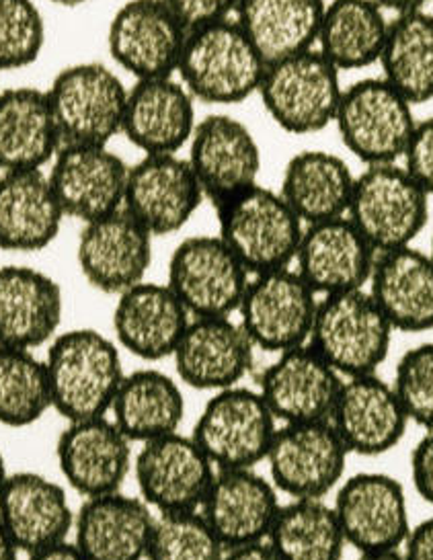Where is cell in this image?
<instances>
[{"mask_svg": "<svg viewBox=\"0 0 433 560\" xmlns=\"http://www.w3.org/2000/svg\"><path fill=\"white\" fill-rule=\"evenodd\" d=\"M393 388L409 421L421 429L433 428V341L409 347L400 355Z\"/></svg>", "mask_w": 433, "mask_h": 560, "instance_id": "7bdbcfd3", "label": "cell"}, {"mask_svg": "<svg viewBox=\"0 0 433 560\" xmlns=\"http://www.w3.org/2000/svg\"><path fill=\"white\" fill-rule=\"evenodd\" d=\"M350 452L329 421L280 423L269 445V480L288 499H327L341 485Z\"/></svg>", "mask_w": 433, "mask_h": 560, "instance_id": "30bf717a", "label": "cell"}, {"mask_svg": "<svg viewBox=\"0 0 433 560\" xmlns=\"http://www.w3.org/2000/svg\"><path fill=\"white\" fill-rule=\"evenodd\" d=\"M51 4H58V7H65V9H77V7H83L91 0H50Z\"/></svg>", "mask_w": 433, "mask_h": 560, "instance_id": "db71d44e", "label": "cell"}, {"mask_svg": "<svg viewBox=\"0 0 433 560\" xmlns=\"http://www.w3.org/2000/svg\"><path fill=\"white\" fill-rule=\"evenodd\" d=\"M152 236L126 210L83 224L77 264L84 281L107 296H119L147 280L152 265Z\"/></svg>", "mask_w": 433, "mask_h": 560, "instance_id": "d6986e66", "label": "cell"}, {"mask_svg": "<svg viewBox=\"0 0 433 560\" xmlns=\"http://www.w3.org/2000/svg\"><path fill=\"white\" fill-rule=\"evenodd\" d=\"M224 552L200 511L154 515L147 560H222Z\"/></svg>", "mask_w": 433, "mask_h": 560, "instance_id": "60d3db41", "label": "cell"}, {"mask_svg": "<svg viewBox=\"0 0 433 560\" xmlns=\"http://www.w3.org/2000/svg\"><path fill=\"white\" fill-rule=\"evenodd\" d=\"M214 208L218 236L250 276L294 265L304 224L280 191L257 183Z\"/></svg>", "mask_w": 433, "mask_h": 560, "instance_id": "3957f363", "label": "cell"}, {"mask_svg": "<svg viewBox=\"0 0 433 560\" xmlns=\"http://www.w3.org/2000/svg\"><path fill=\"white\" fill-rule=\"evenodd\" d=\"M187 32L233 19L238 0H165Z\"/></svg>", "mask_w": 433, "mask_h": 560, "instance_id": "f6af8a7d", "label": "cell"}, {"mask_svg": "<svg viewBox=\"0 0 433 560\" xmlns=\"http://www.w3.org/2000/svg\"><path fill=\"white\" fill-rule=\"evenodd\" d=\"M343 378L311 343L282 353L266 365L257 390L278 423L329 421Z\"/></svg>", "mask_w": 433, "mask_h": 560, "instance_id": "603a6c76", "label": "cell"}, {"mask_svg": "<svg viewBox=\"0 0 433 560\" xmlns=\"http://www.w3.org/2000/svg\"><path fill=\"white\" fill-rule=\"evenodd\" d=\"M282 508L269 477L255 468L216 470L200 513L224 548L267 540Z\"/></svg>", "mask_w": 433, "mask_h": 560, "instance_id": "83f0119b", "label": "cell"}, {"mask_svg": "<svg viewBox=\"0 0 433 560\" xmlns=\"http://www.w3.org/2000/svg\"><path fill=\"white\" fill-rule=\"evenodd\" d=\"M393 332L367 288L318 298L308 343L341 378L378 374L386 362Z\"/></svg>", "mask_w": 433, "mask_h": 560, "instance_id": "277c9868", "label": "cell"}, {"mask_svg": "<svg viewBox=\"0 0 433 560\" xmlns=\"http://www.w3.org/2000/svg\"><path fill=\"white\" fill-rule=\"evenodd\" d=\"M7 477H9V470H7V460H4V456H2V452H0V489H2V485H4Z\"/></svg>", "mask_w": 433, "mask_h": 560, "instance_id": "11a10c76", "label": "cell"}, {"mask_svg": "<svg viewBox=\"0 0 433 560\" xmlns=\"http://www.w3.org/2000/svg\"><path fill=\"white\" fill-rule=\"evenodd\" d=\"M130 165L100 144H62L48 171L51 189L67 218L81 224L124 210Z\"/></svg>", "mask_w": 433, "mask_h": 560, "instance_id": "ac0fdd59", "label": "cell"}, {"mask_svg": "<svg viewBox=\"0 0 433 560\" xmlns=\"http://www.w3.org/2000/svg\"><path fill=\"white\" fill-rule=\"evenodd\" d=\"M51 411L46 363L35 351L0 347V425L30 428Z\"/></svg>", "mask_w": 433, "mask_h": 560, "instance_id": "ab89813d", "label": "cell"}, {"mask_svg": "<svg viewBox=\"0 0 433 560\" xmlns=\"http://www.w3.org/2000/svg\"><path fill=\"white\" fill-rule=\"evenodd\" d=\"M25 560H86V557L79 550L77 544L72 540H65V542L51 544V546L30 552V555H25Z\"/></svg>", "mask_w": 433, "mask_h": 560, "instance_id": "681fc988", "label": "cell"}, {"mask_svg": "<svg viewBox=\"0 0 433 560\" xmlns=\"http://www.w3.org/2000/svg\"><path fill=\"white\" fill-rule=\"evenodd\" d=\"M278 428L259 390L238 384L212 393L189 435L216 470L257 468L266 462Z\"/></svg>", "mask_w": 433, "mask_h": 560, "instance_id": "9c48e42d", "label": "cell"}, {"mask_svg": "<svg viewBox=\"0 0 433 560\" xmlns=\"http://www.w3.org/2000/svg\"><path fill=\"white\" fill-rule=\"evenodd\" d=\"M348 218L376 253L411 247L430 218V196L400 163L364 166L355 175Z\"/></svg>", "mask_w": 433, "mask_h": 560, "instance_id": "52a82bcc", "label": "cell"}, {"mask_svg": "<svg viewBox=\"0 0 433 560\" xmlns=\"http://www.w3.org/2000/svg\"><path fill=\"white\" fill-rule=\"evenodd\" d=\"M376 248L348 215L304 226L294 269L318 298L367 288Z\"/></svg>", "mask_w": 433, "mask_h": 560, "instance_id": "cb8c5ba5", "label": "cell"}, {"mask_svg": "<svg viewBox=\"0 0 433 560\" xmlns=\"http://www.w3.org/2000/svg\"><path fill=\"white\" fill-rule=\"evenodd\" d=\"M222 560H282L267 540L226 548Z\"/></svg>", "mask_w": 433, "mask_h": 560, "instance_id": "c3c4849f", "label": "cell"}, {"mask_svg": "<svg viewBox=\"0 0 433 560\" xmlns=\"http://www.w3.org/2000/svg\"><path fill=\"white\" fill-rule=\"evenodd\" d=\"M21 550H19L15 540L9 536V532L2 526L0 522V560H21Z\"/></svg>", "mask_w": 433, "mask_h": 560, "instance_id": "816d5d0a", "label": "cell"}, {"mask_svg": "<svg viewBox=\"0 0 433 560\" xmlns=\"http://www.w3.org/2000/svg\"><path fill=\"white\" fill-rule=\"evenodd\" d=\"M409 466L416 493L433 505V428L423 429V435L411 450Z\"/></svg>", "mask_w": 433, "mask_h": 560, "instance_id": "bcb514c9", "label": "cell"}, {"mask_svg": "<svg viewBox=\"0 0 433 560\" xmlns=\"http://www.w3.org/2000/svg\"><path fill=\"white\" fill-rule=\"evenodd\" d=\"M216 468L191 435L182 431L140 444L132 477L138 497L154 513L200 511Z\"/></svg>", "mask_w": 433, "mask_h": 560, "instance_id": "4fadbf2b", "label": "cell"}, {"mask_svg": "<svg viewBox=\"0 0 433 560\" xmlns=\"http://www.w3.org/2000/svg\"><path fill=\"white\" fill-rule=\"evenodd\" d=\"M327 0H238L234 21L266 65L317 48Z\"/></svg>", "mask_w": 433, "mask_h": 560, "instance_id": "d590c367", "label": "cell"}, {"mask_svg": "<svg viewBox=\"0 0 433 560\" xmlns=\"http://www.w3.org/2000/svg\"><path fill=\"white\" fill-rule=\"evenodd\" d=\"M109 417L132 444L177 433L185 421L182 384L156 368L133 370L121 380Z\"/></svg>", "mask_w": 433, "mask_h": 560, "instance_id": "e575fe53", "label": "cell"}, {"mask_svg": "<svg viewBox=\"0 0 433 560\" xmlns=\"http://www.w3.org/2000/svg\"><path fill=\"white\" fill-rule=\"evenodd\" d=\"M206 199L214 206L259 183L264 156L249 126L231 114H210L198 119L187 144Z\"/></svg>", "mask_w": 433, "mask_h": 560, "instance_id": "e0dca14e", "label": "cell"}, {"mask_svg": "<svg viewBox=\"0 0 433 560\" xmlns=\"http://www.w3.org/2000/svg\"><path fill=\"white\" fill-rule=\"evenodd\" d=\"M203 199L200 182L182 154H144L130 165L124 210L154 238L184 231Z\"/></svg>", "mask_w": 433, "mask_h": 560, "instance_id": "9a60e30c", "label": "cell"}, {"mask_svg": "<svg viewBox=\"0 0 433 560\" xmlns=\"http://www.w3.org/2000/svg\"><path fill=\"white\" fill-rule=\"evenodd\" d=\"M378 65L383 79L413 107L433 100V15L423 9L390 19Z\"/></svg>", "mask_w": 433, "mask_h": 560, "instance_id": "74e56055", "label": "cell"}, {"mask_svg": "<svg viewBox=\"0 0 433 560\" xmlns=\"http://www.w3.org/2000/svg\"><path fill=\"white\" fill-rule=\"evenodd\" d=\"M390 19L374 0H327L317 50L341 74L378 65Z\"/></svg>", "mask_w": 433, "mask_h": 560, "instance_id": "8d00e7d4", "label": "cell"}, {"mask_svg": "<svg viewBox=\"0 0 433 560\" xmlns=\"http://www.w3.org/2000/svg\"><path fill=\"white\" fill-rule=\"evenodd\" d=\"M355 560H405L400 550H372V552H358Z\"/></svg>", "mask_w": 433, "mask_h": 560, "instance_id": "f5cc1de1", "label": "cell"}, {"mask_svg": "<svg viewBox=\"0 0 433 560\" xmlns=\"http://www.w3.org/2000/svg\"><path fill=\"white\" fill-rule=\"evenodd\" d=\"M62 318L65 292L50 273L30 265H0V347H48Z\"/></svg>", "mask_w": 433, "mask_h": 560, "instance_id": "4316f807", "label": "cell"}, {"mask_svg": "<svg viewBox=\"0 0 433 560\" xmlns=\"http://www.w3.org/2000/svg\"><path fill=\"white\" fill-rule=\"evenodd\" d=\"M74 513L67 489L42 472H9L0 489V522L23 555L70 540Z\"/></svg>", "mask_w": 433, "mask_h": 560, "instance_id": "f1b7e54d", "label": "cell"}, {"mask_svg": "<svg viewBox=\"0 0 433 560\" xmlns=\"http://www.w3.org/2000/svg\"><path fill=\"white\" fill-rule=\"evenodd\" d=\"M430 255L433 257V236H432V250H430Z\"/></svg>", "mask_w": 433, "mask_h": 560, "instance_id": "9f6ffc18", "label": "cell"}, {"mask_svg": "<svg viewBox=\"0 0 433 560\" xmlns=\"http://www.w3.org/2000/svg\"><path fill=\"white\" fill-rule=\"evenodd\" d=\"M46 46V19L35 0H0V72L32 67Z\"/></svg>", "mask_w": 433, "mask_h": 560, "instance_id": "b9f144b4", "label": "cell"}, {"mask_svg": "<svg viewBox=\"0 0 433 560\" xmlns=\"http://www.w3.org/2000/svg\"><path fill=\"white\" fill-rule=\"evenodd\" d=\"M400 552L405 560H433V517L411 526Z\"/></svg>", "mask_w": 433, "mask_h": 560, "instance_id": "7dc6e473", "label": "cell"}, {"mask_svg": "<svg viewBox=\"0 0 433 560\" xmlns=\"http://www.w3.org/2000/svg\"><path fill=\"white\" fill-rule=\"evenodd\" d=\"M267 542L282 560H343L348 548L333 505L325 499L282 503Z\"/></svg>", "mask_w": 433, "mask_h": 560, "instance_id": "f35d334b", "label": "cell"}, {"mask_svg": "<svg viewBox=\"0 0 433 560\" xmlns=\"http://www.w3.org/2000/svg\"><path fill=\"white\" fill-rule=\"evenodd\" d=\"M154 515L133 494L89 497L74 513L72 542L86 560H147Z\"/></svg>", "mask_w": 433, "mask_h": 560, "instance_id": "f546056e", "label": "cell"}, {"mask_svg": "<svg viewBox=\"0 0 433 560\" xmlns=\"http://www.w3.org/2000/svg\"><path fill=\"white\" fill-rule=\"evenodd\" d=\"M250 273L218 234L187 236L173 248L167 283L191 318L233 316Z\"/></svg>", "mask_w": 433, "mask_h": 560, "instance_id": "7c38bea8", "label": "cell"}, {"mask_svg": "<svg viewBox=\"0 0 433 560\" xmlns=\"http://www.w3.org/2000/svg\"><path fill=\"white\" fill-rule=\"evenodd\" d=\"M367 292L390 327L402 332L433 330V257L419 248L378 253Z\"/></svg>", "mask_w": 433, "mask_h": 560, "instance_id": "4dcf8cb0", "label": "cell"}, {"mask_svg": "<svg viewBox=\"0 0 433 560\" xmlns=\"http://www.w3.org/2000/svg\"><path fill=\"white\" fill-rule=\"evenodd\" d=\"M329 423L350 454L376 458L400 444L411 421L393 384L366 374L343 378Z\"/></svg>", "mask_w": 433, "mask_h": 560, "instance_id": "7402d4cb", "label": "cell"}, {"mask_svg": "<svg viewBox=\"0 0 433 560\" xmlns=\"http://www.w3.org/2000/svg\"><path fill=\"white\" fill-rule=\"evenodd\" d=\"M376 4H381L386 13H395V15H402V13H413L423 9V4L428 0H374Z\"/></svg>", "mask_w": 433, "mask_h": 560, "instance_id": "f907efd6", "label": "cell"}, {"mask_svg": "<svg viewBox=\"0 0 433 560\" xmlns=\"http://www.w3.org/2000/svg\"><path fill=\"white\" fill-rule=\"evenodd\" d=\"M266 67L233 18L187 32L175 77L198 103L231 107L257 95Z\"/></svg>", "mask_w": 433, "mask_h": 560, "instance_id": "7a4b0ae2", "label": "cell"}, {"mask_svg": "<svg viewBox=\"0 0 433 560\" xmlns=\"http://www.w3.org/2000/svg\"><path fill=\"white\" fill-rule=\"evenodd\" d=\"M343 89L341 72L315 48L267 65L257 97L280 130L311 136L333 126Z\"/></svg>", "mask_w": 433, "mask_h": 560, "instance_id": "5b68a950", "label": "cell"}, {"mask_svg": "<svg viewBox=\"0 0 433 560\" xmlns=\"http://www.w3.org/2000/svg\"><path fill=\"white\" fill-rule=\"evenodd\" d=\"M191 314L167 283L140 281L116 296L112 327L117 346L142 362L171 360Z\"/></svg>", "mask_w": 433, "mask_h": 560, "instance_id": "484cf974", "label": "cell"}, {"mask_svg": "<svg viewBox=\"0 0 433 560\" xmlns=\"http://www.w3.org/2000/svg\"><path fill=\"white\" fill-rule=\"evenodd\" d=\"M355 173L346 159L329 150L296 152L283 166L280 196L304 226L350 212Z\"/></svg>", "mask_w": 433, "mask_h": 560, "instance_id": "836d02e7", "label": "cell"}, {"mask_svg": "<svg viewBox=\"0 0 433 560\" xmlns=\"http://www.w3.org/2000/svg\"><path fill=\"white\" fill-rule=\"evenodd\" d=\"M130 86L116 70L86 60L62 68L46 89L62 144H100L121 133Z\"/></svg>", "mask_w": 433, "mask_h": 560, "instance_id": "8992f818", "label": "cell"}, {"mask_svg": "<svg viewBox=\"0 0 433 560\" xmlns=\"http://www.w3.org/2000/svg\"><path fill=\"white\" fill-rule=\"evenodd\" d=\"M317 306V292L283 267L250 276L236 314L255 349L276 355L308 343Z\"/></svg>", "mask_w": 433, "mask_h": 560, "instance_id": "8fae6325", "label": "cell"}, {"mask_svg": "<svg viewBox=\"0 0 433 560\" xmlns=\"http://www.w3.org/2000/svg\"><path fill=\"white\" fill-rule=\"evenodd\" d=\"M255 346L233 316L191 318L173 351L177 380L201 393L243 384L255 365Z\"/></svg>", "mask_w": 433, "mask_h": 560, "instance_id": "ffe728a7", "label": "cell"}, {"mask_svg": "<svg viewBox=\"0 0 433 560\" xmlns=\"http://www.w3.org/2000/svg\"><path fill=\"white\" fill-rule=\"evenodd\" d=\"M132 445L109 415L67 421L56 440V462L68 487L83 499L116 493L132 475Z\"/></svg>", "mask_w": 433, "mask_h": 560, "instance_id": "44dd1931", "label": "cell"}, {"mask_svg": "<svg viewBox=\"0 0 433 560\" xmlns=\"http://www.w3.org/2000/svg\"><path fill=\"white\" fill-rule=\"evenodd\" d=\"M333 126L364 165H388L400 163L417 119L413 105L381 77L343 89Z\"/></svg>", "mask_w": 433, "mask_h": 560, "instance_id": "ba28073f", "label": "cell"}, {"mask_svg": "<svg viewBox=\"0 0 433 560\" xmlns=\"http://www.w3.org/2000/svg\"><path fill=\"white\" fill-rule=\"evenodd\" d=\"M198 101L177 77L133 81L121 133L144 154H179L198 126Z\"/></svg>", "mask_w": 433, "mask_h": 560, "instance_id": "d4e9b609", "label": "cell"}, {"mask_svg": "<svg viewBox=\"0 0 433 560\" xmlns=\"http://www.w3.org/2000/svg\"><path fill=\"white\" fill-rule=\"evenodd\" d=\"M400 165L417 185L433 198V117L417 121L413 136L400 159Z\"/></svg>", "mask_w": 433, "mask_h": 560, "instance_id": "ee69618b", "label": "cell"}, {"mask_svg": "<svg viewBox=\"0 0 433 560\" xmlns=\"http://www.w3.org/2000/svg\"><path fill=\"white\" fill-rule=\"evenodd\" d=\"M185 37L165 0H126L109 21L107 50L133 81L175 77Z\"/></svg>", "mask_w": 433, "mask_h": 560, "instance_id": "5bb4252c", "label": "cell"}, {"mask_svg": "<svg viewBox=\"0 0 433 560\" xmlns=\"http://www.w3.org/2000/svg\"><path fill=\"white\" fill-rule=\"evenodd\" d=\"M51 411L67 421L107 417L126 376L116 339L91 327L60 330L46 351Z\"/></svg>", "mask_w": 433, "mask_h": 560, "instance_id": "6da1fadb", "label": "cell"}, {"mask_svg": "<svg viewBox=\"0 0 433 560\" xmlns=\"http://www.w3.org/2000/svg\"><path fill=\"white\" fill-rule=\"evenodd\" d=\"M67 215L51 189L48 171L0 173V248L37 253L50 247Z\"/></svg>", "mask_w": 433, "mask_h": 560, "instance_id": "1f68e13d", "label": "cell"}, {"mask_svg": "<svg viewBox=\"0 0 433 560\" xmlns=\"http://www.w3.org/2000/svg\"><path fill=\"white\" fill-rule=\"evenodd\" d=\"M62 147L48 93L35 86L0 91V173L46 171Z\"/></svg>", "mask_w": 433, "mask_h": 560, "instance_id": "d6a6232c", "label": "cell"}, {"mask_svg": "<svg viewBox=\"0 0 433 560\" xmlns=\"http://www.w3.org/2000/svg\"><path fill=\"white\" fill-rule=\"evenodd\" d=\"M333 510L358 552L400 550L411 532L405 487L386 472H355L335 489Z\"/></svg>", "mask_w": 433, "mask_h": 560, "instance_id": "2e32d148", "label": "cell"}]
</instances>
